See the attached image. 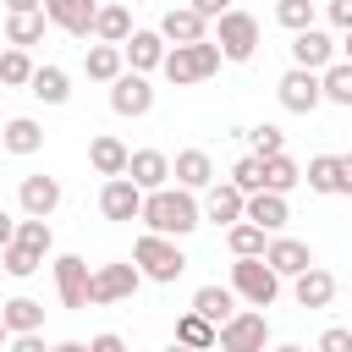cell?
<instances>
[{
  "label": "cell",
  "instance_id": "obj_14",
  "mask_svg": "<svg viewBox=\"0 0 352 352\" xmlns=\"http://www.w3.org/2000/svg\"><path fill=\"white\" fill-rule=\"evenodd\" d=\"M88 264L77 258V253H60L55 258V292H60V302L66 308H88Z\"/></svg>",
  "mask_w": 352,
  "mask_h": 352
},
{
  "label": "cell",
  "instance_id": "obj_34",
  "mask_svg": "<svg viewBox=\"0 0 352 352\" xmlns=\"http://www.w3.org/2000/svg\"><path fill=\"white\" fill-rule=\"evenodd\" d=\"M11 242H22L28 253H38V258H50V248H55V231H50V220H38V214H28V220H16V236Z\"/></svg>",
  "mask_w": 352,
  "mask_h": 352
},
{
  "label": "cell",
  "instance_id": "obj_33",
  "mask_svg": "<svg viewBox=\"0 0 352 352\" xmlns=\"http://www.w3.org/2000/svg\"><path fill=\"white\" fill-rule=\"evenodd\" d=\"M302 182H308L314 192H336V187H341V154H314L308 170H302Z\"/></svg>",
  "mask_w": 352,
  "mask_h": 352
},
{
  "label": "cell",
  "instance_id": "obj_43",
  "mask_svg": "<svg viewBox=\"0 0 352 352\" xmlns=\"http://www.w3.org/2000/svg\"><path fill=\"white\" fill-rule=\"evenodd\" d=\"M6 352H50V346H44V336H38V330H28V336H11V341H6Z\"/></svg>",
  "mask_w": 352,
  "mask_h": 352
},
{
  "label": "cell",
  "instance_id": "obj_4",
  "mask_svg": "<svg viewBox=\"0 0 352 352\" xmlns=\"http://www.w3.org/2000/svg\"><path fill=\"white\" fill-rule=\"evenodd\" d=\"M231 292L242 302H253V308H270L280 297V275L264 264V253L258 258H231Z\"/></svg>",
  "mask_w": 352,
  "mask_h": 352
},
{
  "label": "cell",
  "instance_id": "obj_1",
  "mask_svg": "<svg viewBox=\"0 0 352 352\" xmlns=\"http://www.w3.org/2000/svg\"><path fill=\"white\" fill-rule=\"evenodd\" d=\"M138 220H143L148 231H160V236H187V231L204 226V209H198V198H192L187 187H170V182H165V187L143 192Z\"/></svg>",
  "mask_w": 352,
  "mask_h": 352
},
{
  "label": "cell",
  "instance_id": "obj_49",
  "mask_svg": "<svg viewBox=\"0 0 352 352\" xmlns=\"http://www.w3.org/2000/svg\"><path fill=\"white\" fill-rule=\"evenodd\" d=\"M44 0H6V11H38Z\"/></svg>",
  "mask_w": 352,
  "mask_h": 352
},
{
  "label": "cell",
  "instance_id": "obj_24",
  "mask_svg": "<svg viewBox=\"0 0 352 352\" xmlns=\"http://www.w3.org/2000/svg\"><path fill=\"white\" fill-rule=\"evenodd\" d=\"M126 154H132V148H126L121 138H110V132H99V138L88 143V165H94L104 182H110V176H126Z\"/></svg>",
  "mask_w": 352,
  "mask_h": 352
},
{
  "label": "cell",
  "instance_id": "obj_29",
  "mask_svg": "<svg viewBox=\"0 0 352 352\" xmlns=\"http://www.w3.org/2000/svg\"><path fill=\"white\" fill-rule=\"evenodd\" d=\"M0 319H6L11 336L44 330V302H38V297H11V302H0Z\"/></svg>",
  "mask_w": 352,
  "mask_h": 352
},
{
  "label": "cell",
  "instance_id": "obj_13",
  "mask_svg": "<svg viewBox=\"0 0 352 352\" xmlns=\"http://www.w3.org/2000/svg\"><path fill=\"white\" fill-rule=\"evenodd\" d=\"M138 209H143V187H132L126 176H110L99 187V214L104 220H138Z\"/></svg>",
  "mask_w": 352,
  "mask_h": 352
},
{
  "label": "cell",
  "instance_id": "obj_42",
  "mask_svg": "<svg viewBox=\"0 0 352 352\" xmlns=\"http://www.w3.org/2000/svg\"><path fill=\"white\" fill-rule=\"evenodd\" d=\"M319 352H352V330H346V324H330V330L319 336Z\"/></svg>",
  "mask_w": 352,
  "mask_h": 352
},
{
  "label": "cell",
  "instance_id": "obj_7",
  "mask_svg": "<svg viewBox=\"0 0 352 352\" xmlns=\"http://www.w3.org/2000/svg\"><path fill=\"white\" fill-rule=\"evenodd\" d=\"M138 264H99L88 275V302H126L138 292Z\"/></svg>",
  "mask_w": 352,
  "mask_h": 352
},
{
  "label": "cell",
  "instance_id": "obj_44",
  "mask_svg": "<svg viewBox=\"0 0 352 352\" xmlns=\"http://www.w3.org/2000/svg\"><path fill=\"white\" fill-rule=\"evenodd\" d=\"M88 352H126V341H121L116 330H99V336L88 341Z\"/></svg>",
  "mask_w": 352,
  "mask_h": 352
},
{
  "label": "cell",
  "instance_id": "obj_21",
  "mask_svg": "<svg viewBox=\"0 0 352 352\" xmlns=\"http://www.w3.org/2000/svg\"><path fill=\"white\" fill-rule=\"evenodd\" d=\"M242 220H253L258 231H280L286 220H292V209H286V192H248V204H242Z\"/></svg>",
  "mask_w": 352,
  "mask_h": 352
},
{
  "label": "cell",
  "instance_id": "obj_32",
  "mask_svg": "<svg viewBox=\"0 0 352 352\" xmlns=\"http://www.w3.org/2000/svg\"><path fill=\"white\" fill-rule=\"evenodd\" d=\"M258 165H264V192H292V187L302 182V170H297L292 154H270V160H258Z\"/></svg>",
  "mask_w": 352,
  "mask_h": 352
},
{
  "label": "cell",
  "instance_id": "obj_53",
  "mask_svg": "<svg viewBox=\"0 0 352 352\" xmlns=\"http://www.w3.org/2000/svg\"><path fill=\"white\" fill-rule=\"evenodd\" d=\"M165 352H192V346H182V341H170V346H165Z\"/></svg>",
  "mask_w": 352,
  "mask_h": 352
},
{
  "label": "cell",
  "instance_id": "obj_27",
  "mask_svg": "<svg viewBox=\"0 0 352 352\" xmlns=\"http://www.w3.org/2000/svg\"><path fill=\"white\" fill-rule=\"evenodd\" d=\"M44 28H50L44 11H11V16H6V44L33 50V44H44Z\"/></svg>",
  "mask_w": 352,
  "mask_h": 352
},
{
  "label": "cell",
  "instance_id": "obj_37",
  "mask_svg": "<svg viewBox=\"0 0 352 352\" xmlns=\"http://www.w3.org/2000/svg\"><path fill=\"white\" fill-rule=\"evenodd\" d=\"M28 77H33V60H28V50H0V82L6 88H28Z\"/></svg>",
  "mask_w": 352,
  "mask_h": 352
},
{
  "label": "cell",
  "instance_id": "obj_28",
  "mask_svg": "<svg viewBox=\"0 0 352 352\" xmlns=\"http://www.w3.org/2000/svg\"><path fill=\"white\" fill-rule=\"evenodd\" d=\"M28 94H33V99H44V104H66V99H72V77H66L60 66H33Z\"/></svg>",
  "mask_w": 352,
  "mask_h": 352
},
{
  "label": "cell",
  "instance_id": "obj_26",
  "mask_svg": "<svg viewBox=\"0 0 352 352\" xmlns=\"http://www.w3.org/2000/svg\"><path fill=\"white\" fill-rule=\"evenodd\" d=\"M82 72H88L94 82H116V77L126 72L121 44H88V50H82Z\"/></svg>",
  "mask_w": 352,
  "mask_h": 352
},
{
  "label": "cell",
  "instance_id": "obj_31",
  "mask_svg": "<svg viewBox=\"0 0 352 352\" xmlns=\"http://www.w3.org/2000/svg\"><path fill=\"white\" fill-rule=\"evenodd\" d=\"M319 94H324L330 104H346V110H352V60H330V66L319 72Z\"/></svg>",
  "mask_w": 352,
  "mask_h": 352
},
{
  "label": "cell",
  "instance_id": "obj_3",
  "mask_svg": "<svg viewBox=\"0 0 352 352\" xmlns=\"http://www.w3.org/2000/svg\"><path fill=\"white\" fill-rule=\"evenodd\" d=\"M132 264H138V275H143V280H160V286H170V280L187 270V253L176 248V236L143 231V236L132 242Z\"/></svg>",
  "mask_w": 352,
  "mask_h": 352
},
{
  "label": "cell",
  "instance_id": "obj_17",
  "mask_svg": "<svg viewBox=\"0 0 352 352\" xmlns=\"http://www.w3.org/2000/svg\"><path fill=\"white\" fill-rule=\"evenodd\" d=\"M264 264H270L280 280H292V275H302V270L314 264V253H308V242H297V236H275V242H264Z\"/></svg>",
  "mask_w": 352,
  "mask_h": 352
},
{
  "label": "cell",
  "instance_id": "obj_23",
  "mask_svg": "<svg viewBox=\"0 0 352 352\" xmlns=\"http://www.w3.org/2000/svg\"><path fill=\"white\" fill-rule=\"evenodd\" d=\"M0 148H6V154H38V148H44V126H38L33 116H11V121L0 126Z\"/></svg>",
  "mask_w": 352,
  "mask_h": 352
},
{
  "label": "cell",
  "instance_id": "obj_38",
  "mask_svg": "<svg viewBox=\"0 0 352 352\" xmlns=\"http://www.w3.org/2000/svg\"><path fill=\"white\" fill-rule=\"evenodd\" d=\"M275 22H280L286 33L314 28V0H275Z\"/></svg>",
  "mask_w": 352,
  "mask_h": 352
},
{
  "label": "cell",
  "instance_id": "obj_30",
  "mask_svg": "<svg viewBox=\"0 0 352 352\" xmlns=\"http://www.w3.org/2000/svg\"><path fill=\"white\" fill-rule=\"evenodd\" d=\"M126 33H132V11H126V6H99L94 38H99V44H126Z\"/></svg>",
  "mask_w": 352,
  "mask_h": 352
},
{
  "label": "cell",
  "instance_id": "obj_50",
  "mask_svg": "<svg viewBox=\"0 0 352 352\" xmlns=\"http://www.w3.org/2000/svg\"><path fill=\"white\" fill-rule=\"evenodd\" d=\"M50 352H88V341H55Z\"/></svg>",
  "mask_w": 352,
  "mask_h": 352
},
{
  "label": "cell",
  "instance_id": "obj_36",
  "mask_svg": "<svg viewBox=\"0 0 352 352\" xmlns=\"http://www.w3.org/2000/svg\"><path fill=\"white\" fill-rule=\"evenodd\" d=\"M176 341H182V346H192V352H209V346H214V324H209L204 314H192V308H187V314L176 319Z\"/></svg>",
  "mask_w": 352,
  "mask_h": 352
},
{
  "label": "cell",
  "instance_id": "obj_45",
  "mask_svg": "<svg viewBox=\"0 0 352 352\" xmlns=\"http://www.w3.org/2000/svg\"><path fill=\"white\" fill-rule=\"evenodd\" d=\"M324 11H330V22H336V28H341V33H346V28H352V0H330V6H324Z\"/></svg>",
  "mask_w": 352,
  "mask_h": 352
},
{
  "label": "cell",
  "instance_id": "obj_9",
  "mask_svg": "<svg viewBox=\"0 0 352 352\" xmlns=\"http://www.w3.org/2000/svg\"><path fill=\"white\" fill-rule=\"evenodd\" d=\"M110 110H116V116H148V110H154V82H148L143 72H121V77L110 82Z\"/></svg>",
  "mask_w": 352,
  "mask_h": 352
},
{
  "label": "cell",
  "instance_id": "obj_11",
  "mask_svg": "<svg viewBox=\"0 0 352 352\" xmlns=\"http://www.w3.org/2000/svg\"><path fill=\"white\" fill-rule=\"evenodd\" d=\"M38 11H44L60 33H72V38H88V33H94V16H99L94 0H44Z\"/></svg>",
  "mask_w": 352,
  "mask_h": 352
},
{
  "label": "cell",
  "instance_id": "obj_51",
  "mask_svg": "<svg viewBox=\"0 0 352 352\" xmlns=\"http://www.w3.org/2000/svg\"><path fill=\"white\" fill-rule=\"evenodd\" d=\"M336 50H341V60H352V28H346V38H341Z\"/></svg>",
  "mask_w": 352,
  "mask_h": 352
},
{
  "label": "cell",
  "instance_id": "obj_48",
  "mask_svg": "<svg viewBox=\"0 0 352 352\" xmlns=\"http://www.w3.org/2000/svg\"><path fill=\"white\" fill-rule=\"evenodd\" d=\"M11 236H16V220H11V214H6V209H0V248H6V242H11Z\"/></svg>",
  "mask_w": 352,
  "mask_h": 352
},
{
  "label": "cell",
  "instance_id": "obj_19",
  "mask_svg": "<svg viewBox=\"0 0 352 352\" xmlns=\"http://www.w3.org/2000/svg\"><path fill=\"white\" fill-rule=\"evenodd\" d=\"M160 38H165V44H198V38H209V22H204L192 6H170V11L160 16Z\"/></svg>",
  "mask_w": 352,
  "mask_h": 352
},
{
  "label": "cell",
  "instance_id": "obj_46",
  "mask_svg": "<svg viewBox=\"0 0 352 352\" xmlns=\"http://www.w3.org/2000/svg\"><path fill=\"white\" fill-rule=\"evenodd\" d=\"M192 11H198L204 22H214V16H226V11H231V0H192Z\"/></svg>",
  "mask_w": 352,
  "mask_h": 352
},
{
  "label": "cell",
  "instance_id": "obj_25",
  "mask_svg": "<svg viewBox=\"0 0 352 352\" xmlns=\"http://www.w3.org/2000/svg\"><path fill=\"white\" fill-rule=\"evenodd\" d=\"M192 314H204V319H209V324L220 330V324H226V319L236 314V292H231V286H214V280H209V286H198V292H192Z\"/></svg>",
  "mask_w": 352,
  "mask_h": 352
},
{
  "label": "cell",
  "instance_id": "obj_18",
  "mask_svg": "<svg viewBox=\"0 0 352 352\" xmlns=\"http://www.w3.org/2000/svg\"><path fill=\"white\" fill-rule=\"evenodd\" d=\"M292 297H297V308H330L336 302V275L308 264L302 275H292Z\"/></svg>",
  "mask_w": 352,
  "mask_h": 352
},
{
  "label": "cell",
  "instance_id": "obj_52",
  "mask_svg": "<svg viewBox=\"0 0 352 352\" xmlns=\"http://www.w3.org/2000/svg\"><path fill=\"white\" fill-rule=\"evenodd\" d=\"M264 352H308V346H292V341H286V346H264Z\"/></svg>",
  "mask_w": 352,
  "mask_h": 352
},
{
  "label": "cell",
  "instance_id": "obj_20",
  "mask_svg": "<svg viewBox=\"0 0 352 352\" xmlns=\"http://www.w3.org/2000/svg\"><path fill=\"white\" fill-rule=\"evenodd\" d=\"M16 204H22V214L50 220V214H55V204H60V182H55V176H22Z\"/></svg>",
  "mask_w": 352,
  "mask_h": 352
},
{
  "label": "cell",
  "instance_id": "obj_22",
  "mask_svg": "<svg viewBox=\"0 0 352 352\" xmlns=\"http://www.w3.org/2000/svg\"><path fill=\"white\" fill-rule=\"evenodd\" d=\"M170 176H176V187H187V192H204V187L214 182V160H209L204 148H182V154L170 160Z\"/></svg>",
  "mask_w": 352,
  "mask_h": 352
},
{
  "label": "cell",
  "instance_id": "obj_15",
  "mask_svg": "<svg viewBox=\"0 0 352 352\" xmlns=\"http://www.w3.org/2000/svg\"><path fill=\"white\" fill-rule=\"evenodd\" d=\"M126 182L143 187V192L165 187V182H170V154H160V148H138V154H126Z\"/></svg>",
  "mask_w": 352,
  "mask_h": 352
},
{
  "label": "cell",
  "instance_id": "obj_41",
  "mask_svg": "<svg viewBox=\"0 0 352 352\" xmlns=\"http://www.w3.org/2000/svg\"><path fill=\"white\" fill-rule=\"evenodd\" d=\"M248 143H253V154H258V160L286 154V132H280V126H270V121H264V126H253V132H248Z\"/></svg>",
  "mask_w": 352,
  "mask_h": 352
},
{
  "label": "cell",
  "instance_id": "obj_39",
  "mask_svg": "<svg viewBox=\"0 0 352 352\" xmlns=\"http://www.w3.org/2000/svg\"><path fill=\"white\" fill-rule=\"evenodd\" d=\"M0 264H6V275H16V280H28V275H33V270H38L44 258H38V253H28L22 242H6V248H0Z\"/></svg>",
  "mask_w": 352,
  "mask_h": 352
},
{
  "label": "cell",
  "instance_id": "obj_2",
  "mask_svg": "<svg viewBox=\"0 0 352 352\" xmlns=\"http://www.w3.org/2000/svg\"><path fill=\"white\" fill-rule=\"evenodd\" d=\"M220 44L214 38H198V44H170L165 50V60H160V72H165V82H176V88H192V82H204V77H214L220 72Z\"/></svg>",
  "mask_w": 352,
  "mask_h": 352
},
{
  "label": "cell",
  "instance_id": "obj_8",
  "mask_svg": "<svg viewBox=\"0 0 352 352\" xmlns=\"http://www.w3.org/2000/svg\"><path fill=\"white\" fill-rule=\"evenodd\" d=\"M275 94H280V110H292V116H308V110L324 104V94H319V72H302V66H292V72L275 82Z\"/></svg>",
  "mask_w": 352,
  "mask_h": 352
},
{
  "label": "cell",
  "instance_id": "obj_47",
  "mask_svg": "<svg viewBox=\"0 0 352 352\" xmlns=\"http://www.w3.org/2000/svg\"><path fill=\"white\" fill-rule=\"evenodd\" d=\"M336 192H346V198H352V154H341V187H336Z\"/></svg>",
  "mask_w": 352,
  "mask_h": 352
},
{
  "label": "cell",
  "instance_id": "obj_10",
  "mask_svg": "<svg viewBox=\"0 0 352 352\" xmlns=\"http://www.w3.org/2000/svg\"><path fill=\"white\" fill-rule=\"evenodd\" d=\"M165 50H170V44L160 38V28H132V33H126V44H121L126 66H132V72H143V77H148V72H160Z\"/></svg>",
  "mask_w": 352,
  "mask_h": 352
},
{
  "label": "cell",
  "instance_id": "obj_12",
  "mask_svg": "<svg viewBox=\"0 0 352 352\" xmlns=\"http://www.w3.org/2000/svg\"><path fill=\"white\" fill-rule=\"evenodd\" d=\"M330 60H336V38H330V33H319V28L292 33V66H302V72H324Z\"/></svg>",
  "mask_w": 352,
  "mask_h": 352
},
{
  "label": "cell",
  "instance_id": "obj_54",
  "mask_svg": "<svg viewBox=\"0 0 352 352\" xmlns=\"http://www.w3.org/2000/svg\"><path fill=\"white\" fill-rule=\"evenodd\" d=\"M6 341H11V330H6V319H0V346H6Z\"/></svg>",
  "mask_w": 352,
  "mask_h": 352
},
{
  "label": "cell",
  "instance_id": "obj_5",
  "mask_svg": "<svg viewBox=\"0 0 352 352\" xmlns=\"http://www.w3.org/2000/svg\"><path fill=\"white\" fill-rule=\"evenodd\" d=\"M214 346H220V352H264V346H270V319H264V308H236V314L214 330Z\"/></svg>",
  "mask_w": 352,
  "mask_h": 352
},
{
  "label": "cell",
  "instance_id": "obj_40",
  "mask_svg": "<svg viewBox=\"0 0 352 352\" xmlns=\"http://www.w3.org/2000/svg\"><path fill=\"white\" fill-rule=\"evenodd\" d=\"M231 187H236V192H258V187H264V165H258V154H242V160L231 165Z\"/></svg>",
  "mask_w": 352,
  "mask_h": 352
},
{
  "label": "cell",
  "instance_id": "obj_35",
  "mask_svg": "<svg viewBox=\"0 0 352 352\" xmlns=\"http://www.w3.org/2000/svg\"><path fill=\"white\" fill-rule=\"evenodd\" d=\"M226 248H231V258H258L264 253V231L253 220H236V226H226Z\"/></svg>",
  "mask_w": 352,
  "mask_h": 352
},
{
  "label": "cell",
  "instance_id": "obj_6",
  "mask_svg": "<svg viewBox=\"0 0 352 352\" xmlns=\"http://www.w3.org/2000/svg\"><path fill=\"white\" fill-rule=\"evenodd\" d=\"M214 44H220L226 60H253V50H258V16H248V11L214 16Z\"/></svg>",
  "mask_w": 352,
  "mask_h": 352
},
{
  "label": "cell",
  "instance_id": "obj_16",
  "mask_svg": "<svg viewBox=\"0 0 352 352\" xmlns=\"http://www.w3.org/2000/svg\"><path fill=\"white\" fill-rule=\"evenodd\" d=\"M242 204H248V192H236L231 182H209L204 187V220H214V226H236L242 220Z\"/></svg>",
  "mask_w": 352,
  "mask_h": 352
}]
</instances>
